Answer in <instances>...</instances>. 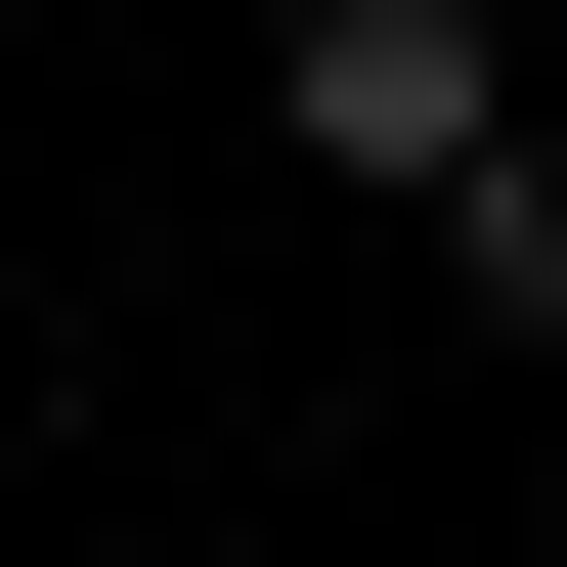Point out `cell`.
I'll use <instances>...</instances> for the list:
<instances>
[{
	"instance_id": "obj_1",
	"label": "cell",
	"mask_w": 567,
	"mask_h": 567,
	"mask_svg": "<svg viewBox=\"0 0 567 567\" xmlns=\"http://www.w3.org/2000/svg\"><path fill=\"white\" fill-rule=\"evenodd\" d=\"M262 132H306V175H393V218H481V175H524V87H481V0H262Z\"/></svg>"
}]
</instances>
